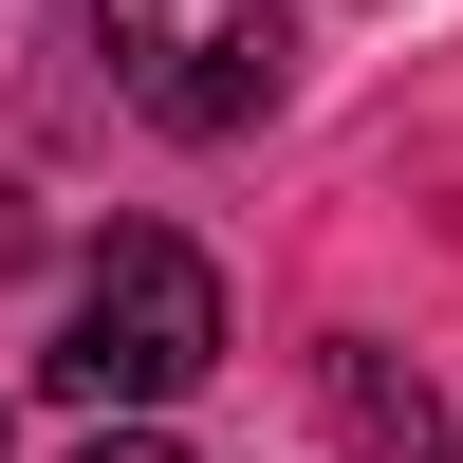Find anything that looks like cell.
Masks as SVG:
<instances>
[{
	"mask_svg": "<svg viewBox=\"0 0 463 463\" xmlns=\"http://www.w3.org/2000/svg\"><path fill=\"white\" fill-rule=\"evenodd\" d=\"M37 371H56L74 408H167V390H204V371H222V279H204V241L130 222V241L74 279V316H56Z\"/></svg>",
	"mask_w": 463,
	"mask_h": 463,
	"instance_id": "6da1fadb",
	"label": "cell"
},
{
	"mask_svg": "<svg viewBox=\"0 0 463 463\" xmlns=\"http://www.w3.org/2000/svg\"><path fill=\"white\" fill-rule=\"evenodd\" d=\"M74 463H185V445H167V427H148V408H111V427H93V445H74Z\"/></svg>",
	"mask_w": 463,
	"mask_h": 463,
	"instance_id": "277c9868",
	"label": "cell"
},
{
	"mask_svg": "<svg viewBox=\"0 0 463 463\" xmlns=\"http://www.w3.org/2000/svg\"><path fill=\"white\" fill-rule=\"evenodd\" d=\"M93 56H111V93H130L148 130H185V148L260 130V111L297 93L279 0H93Z\"/></svg>",
	"mask_w": 463,
	"mask_h": 463,
	"instance_id": "7a4b0ae2",
	"label": "cell"
},
{
	"mask_svg": "<svg viewBox=\"0 0 463 463\" xmlns=\"http://www.w3.org/2000/svg\"><path fill=\"white\" fill-rule=\"evenodd\" d=\"M316 390H334V427H353V445H390V463H445V408H427V371H390L371 334H334V353H316Z\"/></svg>",
	"mask_w": 463,
	"mask_h": 463,
	"instance_id": "3957f363",
	"label": "cell"
}]
</instances>
